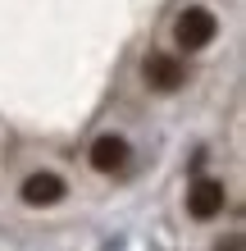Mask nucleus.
<instances>
[{
    "label": "nucleus",
    "mask_w": 246,
    "mask_h": 251,
    "mask_svg": "<svg viewBox=\"0 0 246 251\" xmlns=\"http://www.w3.org/2000/svg\"><path fill=\"white\" fill-rule=\"evenodd\" d=\"M182 78H187V69H182V60H173V55H151L146 60V82L155 92H178Z\"/></svg>",
    "instance_id": "nucleus-5"
},
{
    "label": "nucleus",
    "mask_w": 246,
    "mask_h": 251,
    "mask_svg": "<svg viewBox=\"0 0 246 251\" xmlns=\"http://www.w3.org/2000/svg\"><path fill=\"white\" fill-rule=\"evenodd\" d=\"M224 201H228V192L219 178H196L192 192H187V210H192V219H214L224 210Z\"/></svg>",
    "instance_id": "nucleus-2"
},
{
    "label": "nucleus",
    "mask_w": 246,
    "mask_h": 251,
    "mask_svg": "<svg viewBox=\"0 0 246 251\" xmlns=\"http://www.w3.org/2000/svg\"><path fill=\"white\" fill-rule=\"evenodd\" d=\"M64 178H60V174H46V169H41V174H27V178H23V192H19V197H23V205H55V201H64Z\"/></svg>",
    "instance_id": "nucleus-3"
},
{
    "label": "nucleus",
    "mask_w": 246,
    "mask_h": 251,
    "mask_svg": "<svg viewBox=\"0 0 246 251\" xmlns=\"http://www.w3.org/2000/svg\"><path fill=\"white\" fill-rule=\"evenodd\" d=\"M123 165H128V142L119 137V132H100V137L91 142V169L119 174Z\"/></svg>",
    "instance_id": "nucleus-4"
},
{
    "label": "nucleus",
    "mask_w": 246,
    "mask_h": 251,
    "mask_svg": "<svg viewBox=\"0 0 246 251\" xmlns=\"http://www.w3.org/2000/svg\"><path fill=\"white\" fill-rule=\"evenodd\" d=\"M214 32H219V19H214L210 9H182L178 14V27H173V37H178L182 50H205Z\"/></svg>",
    "instance_id": "nucleus-1"
}]
</instances>
